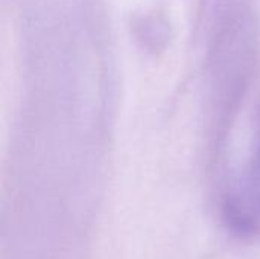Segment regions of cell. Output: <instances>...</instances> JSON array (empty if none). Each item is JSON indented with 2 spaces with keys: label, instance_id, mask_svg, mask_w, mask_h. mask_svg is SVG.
Instances as JSON below:
<instances>
[]
</instances>
